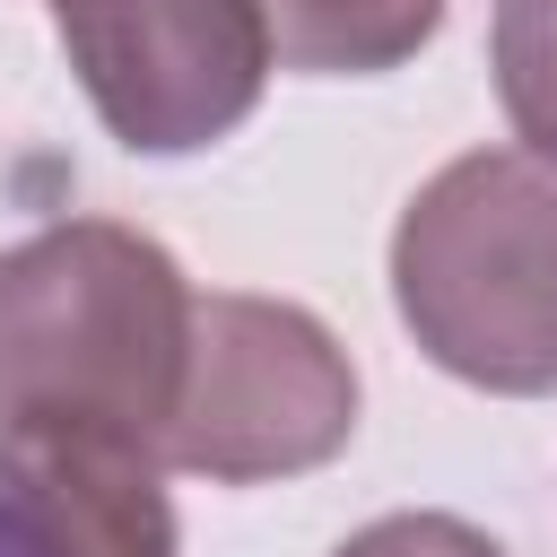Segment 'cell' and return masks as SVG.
<instances>
[{
	"instance_id": "6da1fadb",
	"label": "cell",
	"mask_w": 557,
	"mask_h": 557,
	"mask_svg": "<svg viewBox=\"0 0 557 557\" xmlns=\"http://www.w3.org/2000/svg\"><path fill=\"white\" fill-rule=\"evenodd\" d=\"M191 357L183 261L113 218L0 244V418L104 426L157 453Z\"/></svg>"
},
{
	"instance_id": "7a4b0ae2",
	"label": "cell",
	"mask_w": 557,
	"mask_h": 557,
	"mask_svg": "<svg viewBox=\"0 0 557 557\" xmlns=\"http://www.w3.org/2000/svg\"><path fill=\"white\" fill-rule=\"evenodd\" d=\"M392 305L470 392H557V165L470 148L435 165L392 226Z\"/></svg>"
},
{
	"instance_id": "3957f363",
	"label": "cell",
	"mask_w": 557,
	"mask_h": 557,
	"mask_svg": "<svg viewBox=\"0 0 557 557\" xmlns=\"http://www.w3.org/2000/svg\"><path fill=\"white\" fill-rule=\"evenodd\" d=\"M357 435V366L322 313L287 296H191V357L157 435L165 470L261 487L339 461Z\"/></svg>"
},
{
	"instance_id": "277c9868",
	"label": "cell",
	"mask_w": 557,
	"mask_h": 557,
	"mask_svg": "<svg viewBox=\"0 0 557 557\" xmlns=\"http://www.w3.org/2000/svg\"><path fill=\"white\" fill-rule=\"evenodd\" d=\"M52 35L131 157H191L252 122L270 87L252 0H52Z\"/></svg>"
},
{
	"instance_id": "5b68a950",
	"label": "cell",
	"mask_w": 557,
	"mask_h": 557,
	"mask_svg": "<svg viewBox=\"0 0 557 557\" xmlns=\"http://www.w3.org/2000/svg\"><path fill=\"white\" fill-rule=\"evenodd\" d=\"M0 505H17L44 557H183L165 461L104 426L0 418Z\"/></svg>"
},
{
	"instance_id": "8992f818",
	"label": "cell",
	"mask_w": 557,
	"mask_h": 557,
	"mask_svg": "<svg viewBox=\"0 0 557 557\" xmlns=\"http://www.w3.org/2000/svg\"><path fill=\"white\" fill-rule=\"evenodd\" d=\"M270 61L305 78H383L444 35V0H252Z\"/></svg>"
},
{
	"instance_id": "52a82bcc",
	"label": "cell",
	"mask_w": 557,
	"mask_h": 557,
	"mask_svg": "<svg viewBox=\"0 0 557 557\" xmlns=\"http://www.w3.org/2000/svg\"><path fill=\"white\" fill-rule=\"evenodd\" d=\"M487 70H496V104L522 157L557 165V0H496Z\"/></svg>"
},
{
	"instance_id": "ba28073f",
	"label": "cell",
	"mask_w": 557,
	"mask_h": 557,
	"mask_svg": "<svg viewBox=\"0 0 557 557\" xmlns=\"http://www.w3.org/2000/svg\"><path fill=\"white\" fill-rule=\"evenodd\" d=\"M331 557H505V548L461 513H383L357 540H339Z\"/></svg>"
},
{
	"instance_id": "9c48e42d",
	"label": "cell",
	"mask_w": 557,
	"mask_h": 557,
	"mask_svg": "<svg viewBox=\"0 0 557 557\" xmlns=\"http://www.w3.org/2000/svg\"><path fill=\"white\" fill-rule=\"evenodd\" d=\"M0 557H44V540L17 522V505H0Z\"/></svg>"
}]
</instances>
